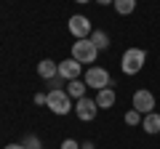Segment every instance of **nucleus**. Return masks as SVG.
<instances>
[{
  "instance_id": "f03ea898",
  "label": "nucleus",
  "mask_w": 160,
  "mask_h": 149,
  "mask_svg": "<svg viewBox=\"0 0 160 149\" xmlns=\"http://www.w3.org/2000/svg\"><path fill=\"white\" fill-rule=\"evenodd\" d=\"M99 56V48L91 43V37H83V40H75L72 43V59L80 64H93Z\"/></svg>"
},
{
  "instance_id": "20e7f679",
  "label": "nucleus",
  "mask_w": 160,
  "mask_h": 149,
  "mask_svg": "<svg viewBox=\"0 0 160 149\" xmlns=\"http://www.w3.org/2000/svg\"><path fill=\"white\" fill-rule=\"evenodd\" d=\"M75 115H78L83 123H91L93 117L99 115V104H96V99H88V96L78 99V101H75Z\"/></svg>"
},
{
  "instance_id": "dca6fc26",
  "label": "nucleus",
  "mask_w": 160,
  "mask_h": 149,
  "mask_svg": "<svg viewBox=\"0 0 160 149\" xmlns=\"http://www.w3.org/2000/svg\"><path fill=\"white\" fill-rule=\"evenodd\" d=\"M48 85H51V91H64V85H67V80H64V77H51V80H48Z\"/></svg>"
},
{
  "instance_id": "6e6552de",
  "label": "nucleus",
  "mask_w": 160,
  "mask_h": 149,
  "mask_svg": "<svg viewBox=\"0 0 160 149\" xmlns=\"http://www.w3.org/2000/svg\"><path fill=\"white\" fill-rule=\"evenodd\" d=\"M80 72H83V64L80 61H75L72 56L69 59H64V61H59V77H64V80H78L80 77Z\"/></svg>"
},
{
  "instance_id": "f257e3e1",
  "label": "nucleus",
  "mask_w": 160,
  "mask_h": 149,
  "mask_svg": "<svg viewBox=\"0 0 160 149\" xmlns=\"http://www.w3.org/2000/svg\"><path fill=\"white\" fill-rule=\"evenodd\" d=\"M144 61H147V53L142 48H128L120 59V69H123V74H139L144 69Z\"/></svg>"
},
{
  "instance_id": "4be33fe9",
  "label": "nucleus",
  "mask_w": 160,
  "mask_h": 149,
  "mask_svg": "<svg viewBox=\"0 0 160 149\" xmlns=\"http://www.w3.org/2000/svg\"><path fill=\"white\" fill-rule=\"evenodd\" d=\"M80 149H93V144H91V141H86V144H80Z\"/></svg>"
},
{
  "instance_id": "ddd939ff",
  "label": "nucleus",
  "mask_w": 160,
  "mask_h": 149,
  "mask_svg": "<svg viewBox=\"0 0 160 149\" xmlns=\"http://www.w3.org/2000/svg\"><path fill=\"white\" fill-rule=\"evenodd\" d=\"M91 43L99 48V51H107L109 48V35L104 32V29H93L91 32Z\"/></svg>"
},
{
  "instance_id": "423d86ee",
  "label": "nucleus",
  "mask_w": 160,
  "mask_h": 149,
  "mask_svg": "<svg viewBox=\"0 0 160 149\" xmlns=\"http://www.w3.org/2000/svg\"><path fill=\"white\" fill-rule=\"evenodd\" d=\"M69 35H75L78 40H83V37H88V35L93 32L91 29V19L83 16V13H75V16H69Z\"/></svg>"
},
{
  "instance_id": "0eeeda50",
  "label": "nucleus",
  "mask_w": 160,
  "mask_h": 149,
  "mask_svg": "<svg viewBox=\"0 0 160 149\" xmlns=\"http://www.w3.org/2000/svg\"><path fill=\"white\" fill-rule=\"evenodd\" d=\"M133 109H136V112H142V115L155 112V93L147 91V88H139V91L133 93Z\"/></svg>"
},
{
  "instance_id": "f8f14e48",
  "label": "nucleus",
  "mask_w": 160,
  "mask_h": 149,
  "mask_svg": "<svg viewBox=\"0 0 160 149\" xmlns=\"http://www.w3.org/2000/svg\"><path fill=\"white\" fill-rule=\"evenodd\" d=\"M142 128L149 133V136L160 133V115H158V112H149V115H144V117H142Z\"/></svg>"
},
{
  "instance_id": "412c9836",
  "label": "nucleus",
  "mask_w": 160,
  "mask_h": 149,
  "mask_svg": "<svg viewBox=\"0 0 160 149\" xmlns=\"http://www.w3.org/2000/svg\"><path fill=\"white\" fill-rule=\"evenodd\" d=\"M96 3H99V6H112L115 0H96Z\"/></svg>"
},
{
  "instance_id": "f3484780",
  "label": "nucleus",
  "mask_w": 160,
  "mask_h": 149,
  "mask_svg": "<svg viewBox=\"0 0 160 149\" xmlns=\"http://www.w3.org/2000/svg\"><path fill=\"white\" fill-rule=\"evenodd\" d=\"M24 147H27V149H43V147H40V141H38L35 136H27V138H24Z\"/></svg>"
},
{
  "instance_id": "9b49d317",
  "label": "nucleus",
  "mask_w": 160,
  "mask_h": 149,
  "mask_svg": "<svg viewBox=\"0 0 160 149\" xmlns=\"http://www.w3.org/2000/svg\"><path fill=\"white\" fill-rule=\"evenodd\" d=\"M64 91L69 93V99H72V101H78V99H83V96H86L88 85H86V80H80V77H78V80H69Z\"/></svg>"
},
{
  "instance_id": "39448f33",
  "label": "nucleus",
  "mask_w": 160,
  "mask_h": 149,
  "mask_svg": "<svg viewBox=\"0 0 160 149\" xmlns=\"http://www.w3.org/2000/svg\"><path fill=\"white\" fill-rule=\"evenodd\" d=\"M86 85L93 88V91H102V88H109V72L104 67H91L86 72Z\"/></svg>"
},
{
  "instance_id": "1a4fd4ad",
  "label": "nucleus",
  "mask_w": 160,
  "mask_h": 149,
  "mask_svg": "<svg viewBox=\"0 0 160 149\" xmlns=\"http://www.w3.org/2000/svg\"><path fill=\"white\" fill-rule=\"evenodd\" d=\"M115 99H118V96H115L112 85L96 91V104H99V109H112V107H115Z\"/></svg>"
},
{
  "instance_id": "7ed1b4c3",
  "label": "nucleus",
  "mask_w": 160,
  "mask_h": 149,
  "mask_svg": "<svg viewBox=\"0 0 160 149\" xmlns=\"http://www.w3.org/2000/svg\"><path fill=\"white\" fill-rule=\"evenodd\" d=\"M48 109L53 115H69L72 109V99L67 91H48Z\"/></svg>"
},
{
  "instance_id": "aec40b11",
  "label": "nucleus",
  "mask_w": 160,
  "mask_h": 149,
  "mask_svg": "<svg viewBox=\"0 0 160 149\" xmlns=\"http://www.w3.org/2000/svg\"><path fill=\"white\" fill-rule=\"evenodd\" d=\"M6 149H27V147H24V144H8Z\"/></svg>"
},
{
  "instance_id": "5701e85b",
  "label": "nucleus",
  "mask_w": 160,
  "mask_h": 149,
  "mask_svg": "<svg viewBox=\"0 0 160 149\" xmlns=\"http://www.w3.org/2000/svg\"><path fill=\"white\" fill-rule=\"evenodd\" d=\"M75 3H91V0H75Z\"/></svg>"
},
{
  "instance_id": "4468645a",
  "label": "nucleus",
  "mask_w": 160,
  "mask_h": 149,
  "mask_svg": "<svg viewBox=\"0 0 160 149\" xmlns=\"http://www.w3.org/2000/svg\"><path fill=\"white\" fill-rule=\"evenodd\" d=\"M112 6H115V11H118L120 16H128V13H133V8H136V0H115Z\"/></svg>"
},
{
  "instance_id": "a211bd4d",
  "label": "nucleus",
  "mask_w": 160,
  "mask_h": 149,
  "mask_svg": "<svg viewBox=\"0 0 160 149\" xmlns=\"http://www.w3.org/2000/svg\"><path fill=\"white\" fill-rule=\"evenodd\" d=\"M62 149H80V144L75 141V138H64V141H62Z\"/></svg>"
},
{
  "instance_id": "2eb2a0df",
  "label": "nucleus",
  "mask_w": 160,
  "mask_h": 149,
  "mask_svg": "<svg viewBox=\"0 0 160 149\" xmlns=\"http://www.w3.org/2000/svg\"><path fill=\"white\" fill-rule=\"evenodd\" d=\"M126 123L128 125H142V112H136V109L126 112Z\"/></svg>"
},
{
  "instance_id": "6ab92c4d",
  "label": "nucleus",
  "mask_w": 160,
  "mask_h": 149,
  "mask_svg": "<svg viewBox=\"0 0 160 149\" xmlns=\"http://www.w3.org/2000/svg\"><path fill=\"white\" fill-rule=\"evenodd\" d=\"M35 104H48V93H38L35 96Z\"/></svg>"
},
{
  "instance_id": "9d476101",
  "label": "nucleus",
  "mask_w": 160,
  "mask_h": 149,
  "mask_svg": "<svg viewBox=\"0 0 160 149\" xmlns=\"http://www.w3.org/2000/svg\"><path fill=\"white\" fill-rule=\"evenodd\" d=\"M38 74L43 77V80H51V77H56V74H59V61L43 59V61L38 64Z\"/></svg>"
}]
</instances>
